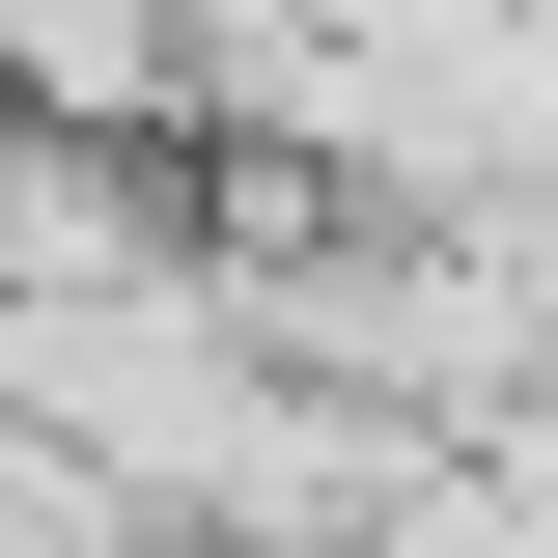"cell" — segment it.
<instances>
[{
    "label": "cell",
    "mask_w": 558,
    "mask_h": 558,
    "mask_svg": "<svg viewBox=\"0 0 558 558\" xmlns=\"http://www.w3.org/2000/svg\"><path fill=\"white\" fill-rule=\"evenodd\" d=\"M363 558H558V475H418Z\"/></svg>",
    "instance_id": "cell-1"
}]
</instances>
